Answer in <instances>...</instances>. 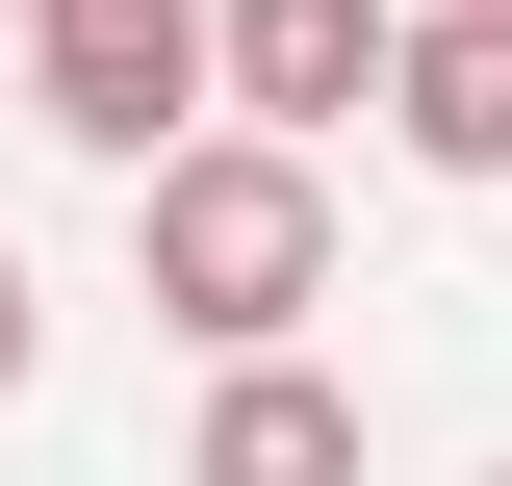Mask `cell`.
<instances>
[{"instance_id":"5b68a950","label":"cell","mask_w":512,"mask_h":486,"mask_svg":"<svg viewBox=\"0 0 512 486\" xmlns=\"http://www.w3.org/2000/svg\"><path fill=\"white\" fill-rule=\"evenodd\" d=\"M180 486H359V384L333 359H231L180 410Z\"/></svg>"},{"instance_id":"8992f818","label":"cell","mask_w":512,"mask_h":486,"mask_svg":"<svg viewBox=\"0 0 512 486\" xmlns=\"http://www.w3.org/2000/svg\"><path fill=\"white\" fill-rule=\"evenodd\" d=\"M52 384V282H26V231H0V410Z\"/></svg>"},{"instance_id":"52a82bcc","label":"cell","mask_w":512,"mask_h":486,"mask_svg":"<svg viewBox=\"0 0 512 486\" xmlns=\"http://www.w3.org/2000/svg\"><path fill=\"white\" fill-rule=\"evenodd\" d=\"M0 77H26V0H0Z\"/></svg>"},{"instance_id":"277c9868","label":"cell","mask_w":512,"mask_h":486,"mask_svg":"<svg viewBox=\"0 0 512 486\" xmlns=\"http://www.w3.org/2000/svg\"><path fill=\"white\" fill-rule=\"evenodd\" d=\"M384 154H410V180H512V0H410V52H384Z\"/></svg>"},{"instance_id":"ba28073f","label":"cell","mask_w":512,"mask_h":486,"mask_svg":"<svg viewBox=\"0 0 512 486\" xmlns=\"http://www.w3.org/2000/svg\"><path fill=\"white\" fill-rule=\"evenodd\" d=\"M487 486H512V461H487Z\"/></svg>"},{"instance_id":"7a4b0ae2","label":"cell","mask_w":512,"mask_h":486,"mask_svg":"<svg viewBox=\"0 0 512 486\" xmlns=\"http://www.w3.org/2000/svg\"><path fill=\"white\" fill-rule=\"evenodd\" d=\"M0 103L52 128V154H103V180H154V154H205V0H26V77Z\"/></svg>"},{"instance_id":"6da1fadb","label":"cell","mask_w":512,"mask_h":486,"mask_svg":"<svg viewBox=\"0 0 512 486\" xmlns=\"http://www.w3.org/2000/svg\"><path fill=\"white\" fill-rule=\"evenodd\" d=\"M128 307H154L205 384L308 359V307H333V154H256V128L154 154V180H128Z\"/></svg>"},{"instance_id":"3957f363","label":"cell","mask_w":512,"mask_h":486,"mask_svg":"<svg viewBox=\"0 0 512 486\" xmlns=\"http://www.w3.org/2000/svg\"><path fill=\"white\" fill-rule=\"evenodd\" d=\"M384 52H410V0H205V103H231L256 154L384 128Z\"/></svg>"}]
</instances>
